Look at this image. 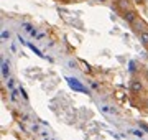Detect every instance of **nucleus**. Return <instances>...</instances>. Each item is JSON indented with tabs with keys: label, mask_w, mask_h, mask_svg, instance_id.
I'll use <instances>...</instances> for the list:
<instances>
[{
	"label": "nucleus",
	"mask_w": 148,
	"mask_h": 140,
	"mask_svg": "<svg viewBox=\"0 0 148 140\" xmlns=\"http://www.w3.org/2000/svg\"><path fill=\"white\" fill-rule=\"evenodd\" d=\"M66 81H68V84H69V87L73 89V91H77V92H86L87 94V89H86L82 84H81L76 78H66Z\"/></svg>",
	"instance_id": "f257e3e1"
},
{
	"label": "nucleus",
	"mask_w": 148,
	"mask_h": 140,
	"mask_svg": "<svg viewBox=\"0 0 148 140\" xmlns=\"http://www.w3.org/2000/svg\"><path fill=\"white\" fill-rule=\"evenodd\" d=\"M122 18H123V20H125L128 25H133V23L138 20V13L132 8V10H128V12H125V13H122Z\"/></svg>",
	"instance_id": "f03ea898"
},
{
	"label": "nucleus",
	"mask_w": 148,
	"mask_h": 140,
	"mask_svg": "<svg viewBox=\"0 0 148 140\" xmlns=\"http://www.w3.org/2000/svg\"><path fill=\"white\" fill-rule=\"evenodd\" d=\"M130 91L133 94H140L143 91V82L138 79V78H133L132 81H130Z\"/></svg>",
	"instance_id": "7ed1b4c3"
},
{
	"label": "nucleus",
	"mask_w": 148,
	"mask_h": 140,
	"mask_svg": "<svg viewBox=\"0 0 148 140\" xmlns=\"http://www.w3.org/2000/svg\"><path fill=\"white\" fill-rule=\"evenodd\" d=\"M115 5L119 8L120 13H125V12L132 10V3H130V0H115Z\"/></svg>",
	"instance_id": "20e7f679"
},
{
	"label": "nucleus",
	"mask_w": 148,
	"mask_h": 140,
	"mask_svg": "<svg viewBox=\"0 0 148 140\" xmlns=\"http://www.w3.org/2000/svg\"><path fill=\"white\" fill-rule=\"evenodd\" d=\"M130 27H132V30H133V33H135V35H140V32H143V30L147 28V25H145V23L138 18L137 22L133 23V25H130Z\"/></svg>",
	"instance_id": "39448f33"
},
{
	"label": "nucleus",
	"mask_w": 148,
	"mask_h": 140,
	"mask_svg": "<svg viewBox=\"0 0 148 140\" xmlns=\"http://www.w3.org/2000/svg\"><path fill=\"white\" fill-rule=\"evenodd\" d=\"M138 40H140V43H142L145 48H148V28H145L143 32H140V35H138Z\"/></svg>",
	"instance_id": "423d86ee"
},
{
	"label": "nucleus",
	"mask_w": 148,
	"mask_h": 140,
	"mask_svg": "<svg viewBox=\"0 0 148 140\" xmlns=\"http://www.w3.org/2000/svg\"><path fill=\"white\" fill-rule=\"evenodd\" d=\"M2 74H3V78H8V74H10L8 61H3V63H2Z\"/></svg>",
	"instance_id": "0eeeda50"
},
{
	"label": "nucleus",
	"mask_w": 148,
	"mask_h": 140,
	"mask_svg": "<svg viewBox=\"0 0 148 140\" xmlns=\"http://www.w3.org/2000/svg\"><path fill=\"white\" fill-rule=\"evenodd\" d=\"M130 134L135 135V137H138V139H143V132L140 129H135V130H130Z\"/></svg>",
	"instance_id": "6e6552de"
},
{
	"label": "nucleus",
	"mask_w": 148,
	"mask_h": 140,
	"mask_svg": "<svg viewBox=\"0 0 148 140\" xmlns=\"http://www.w3.org/2000/svg\"><path fill=\"white\" fill-rule=\"evenodd\" d=\"M40 137H41L43 140L49 139V132H48V130H41V132H40Z\"/></svg>",
	"instance_id": "1a4fd4ad"
},
{
	"label": "nucleus",
	"mask_w": 148,
	"mask_h": 140,
	"mask_svg": "<svg viewBox=\"0 0 148 140\" xmlns=\"http://www.w3.org/2000/svg\"><path fill=\"white\" fill-rule=\"evenodd\" d=\"M102 110H104V112H110V114H115V109L109 107V106H104V107H102Z\"/></svg>",
	"instance_id": "9d476101"
},
{
	"label": "nucleus",
	"mask_w": 148,
	"mask_h": 140,
	"mask_svg": "<svg viewBox=\"0 0 148 140\" xmlns=\"http://www.w3.org/2000/svg\"><path fill=\"white\" fill-rule=\"evenodd\" d=\"M23 28H25L27 32H33V30H35V28H33L32 25H30V23H23Z\"/></svg>",
	"instance_id": "9b49d317"
},
{
	"label": "nucleus",
	"mask_w": 148,
	"mask_h": 140,
	"mask_svg": "<svg viewBox=\"0 0 148 140\" xmlns=\"http://www.w3.org/2000/svg\"><path fill=\"white\" fill-rule=\"evenodd\" d=\"M130 73H135V63L130 61Z\"/></svg>",
	"instance_id": "f8f14e48"
},
{
	"label": "nucleus",
	"mask_w": 148,
	"mask_h": 140,
	"mask_svg": "<svg viewBox=\"0 0 148 140\" xmlns=\"http://www.w3.org/2000/svg\"><path fill=\"white\" fill-rule=\"evenodd\" d=\"M140 127H142V129L145 130V132H148V125H147V124H143V122H140Z\"/></svg>",
	"instance_id": "ddd939ff"
},
{
	"label": "nucleus",
	"mask_w": 148,
	"mask_h": 140,
	"mask_svg": "<svg viewBox=\"0 0 148 140\" xmlns=\"http://www.w3.org/2000/svg\"><path fill=\"white\" fill-rule=\"evenodd\" d=\"M8 36H10V33H8V32H3V33H2V38H3V40H7Z\"/></svg>",
	"instance_id": "4468645a"
},
{
	"label": "nucleus",
	"mask_w": 148,
	"mask_h": 140,
	"mask_svg": "<svg viewBox=\"0 0 148 140\" xmlns=\"http://www.w3.org/2000/svg\"><path fill=\"white\" fill-rule=\"evenodd\" d=\"M21 96L25 97V99H28V94H27V92H25V91H23V89H21Z\"/></svg>",
	"instance_id": "2eb2a0df"
},
{
	"label": "nucleus",
	"mask_w": 148,
	"mask_h": 140,
	"mask_svg": "<svg viewBox=\"0 0 148 140\" xmlns=\"http://www.w3.org/2000/svg\"><path fill=\"white\" fill-rule=\"evenodd\" d=\"M13 87V79H10V82H8V89H12Z\"/></svg>",
	"instance_id": "dca6fc26"
},
{
	"label": "nucleus",
	"mask_w": 148,
	"mask_h": 140,
	"mask_svg": "<svg viewBox=\"0 0 148 140\" xmlns=\"http://www.w3.org/2000/svg\"><path fill=\"white\" fill-rule=\"evenodd\" d=\"M145 79L148 81V68H145Z\"/></svg>",
	"instance_id": "f3484780"
},
{
	"label": "nucleus",
	"mask_w": 148,
	"mask_h": 140,
	"mask_svg": "<svg viewBox=\"0 0 148 140\" xmlns=\"http://www.w3.org/2000/svg\"><path fill=\"white\" fill-rule=\"evenodd\" d=\"M145 107L148 109V97H147V99H145Z\"/></svg>",
	"instance_id": "a211bd4d"
},
{
	"label": "nucleus",
	"mask_w": 148,
	"mask_h": 140,
	"mask_svg": "<svg viewBox=\"0 0 148 140\" xmlns=\"http://www.w3.org/2000/svg\"><path fill=\"white\" fill-rule=\"evenodd\" d=\"M46 140H53V139H46Z\"/></svg>",
	"instance_id": "6ab92c4d"
},
{
	"label": "nucleus",
	"mask_w": 148,
	"mask_h": 140,
	"mask_svg": "<svg viewBox=\"0 0 148 140\" xmlns=\"http://www.w3.org/2000/svg\"><path fill=\"white\" fill-rule=\"evenodd\" d=\"M140 140H142V139H140Z\"/></svg>",
	"instance_id": "aec40b11"
}]
</instances>
